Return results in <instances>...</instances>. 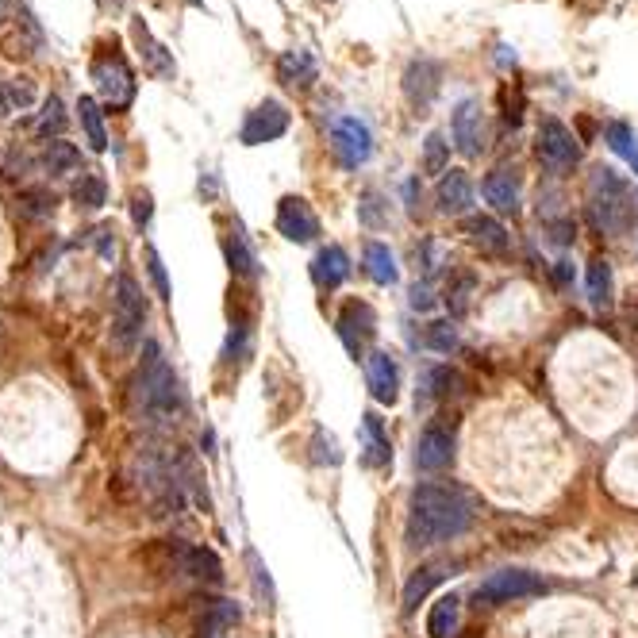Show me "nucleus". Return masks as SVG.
<instances>
[{
    "label": "nucleus",
    "instance_id": "1",
    "mask_svg": "<svg viewBox=\"0 0 638 638\" xmlns=\"http://www.w3.org/2000/svg\"><path fill=\"white\" fill-rule=\"evenodd\" d=\"M473 523V504L458 485H435L423 481L408 496V523H404V542L412 550H427L458 535H466Z\"/></svg>",
    "mask_w": 638,
    "mask_h": 638
},
{
    "label": "nucleus",
    "instance_id": "2",
    "mask_svg": "<svg viewBox=\"0 0 638 638\" xmlns=\"http://www.w3.org/2000/svg\"><path fill=\"white\" fill-rule=\"evenodd\" d=\"M131 400H135V412L154 427L173 423L181 416V381L170 369V362L162 358L158 343H147V350H143V366L135 373Z\"/></svg>",
    "mask_w": 638,
    "mask_h": 638
},
{
    "label": "nucleus",
    "instance_id": "3",
    "mask_svg": "<svg viewBox=\"0 0 638 638\" xmlns=\"http://www.w3.org/2000/svg\"><path fill=\"white\" fill-rule=\"evenodd\" d=\"M631 216H635V208H631V197H627V181L615 170H608V166L592 170L589 177L592 227L604 231V235H612V239H619V235L631 227Z\"/></svg>",
    "mask_w": 638,
    "mask_h": 638
},
{
    "label": "nucleus",
    "instance_id": "4",
    "mask_svg": "<svg viewBox=\"0 0 638 638\" xmlns=\"http://www.w3.org/2000/svg\"><path fill=\"white\" fill-rule=\"evenodd\" d=\"M89 77L97 85L100 100L112 112H127L131 108V100H135V74H131V66H127V58H123V50L116 43H104L97 50V58L89 66Z\"/></svg>",
    "mask_w": 638,
    "mask_h": 638
},
{
    "label": "nucleus",
    "instance_id": "5",
    "mask_svg": "<svg viewBox=\"0 0 638 638\" xmlns=\"http://www.w3.org/2000/svg\"><path fill=\"white\" fill-rule=\"evenodd\" d=\"M143 323H147L143 289L131 273H120L116 277V304H112V346H116V354L135 350V343L143 339Z\"/></svg>",
    "mask_w": 638,
    "mask_h": 638
},
{
    "label": "nucleus",
    "instance_id": "6",
    "mask_svg": "<svg viewBox=\"0 0 638 638\" xmlns=\"http://www.w3.org/2000/svg\"><path fill=\"white\" fill-rule=\"evenodd\" d=\"M546 592V581L531 569H500L485 577L477 589H473V600L481 608H500V604H512V600H527V596H539Z\"/></svg>",
    "mask_w": 638,
    "mask_h": 638
},
{
    "label": "nucleus",
    "instance_id": "7",
    "mask_svg": "<svg viewBox=\"0 0 638 638\" xmlns=\"http://www.w3.org/2000/svg\"><path fill=\"white\" fill-rule=\"evenodd\" d=\"M535 150H539V162L550 173H569L581 158V147H577V135L565 127L562 120H542L539 123V139H535Z\"/></svg>",
    "mask_w": 638,
    "mask_h": 638
},
{
    "label": "nucleus",
    "instance_id": "8",
    "mask_svg": "<svg viewBox=\"0 0 638 638\" xmlns=\"http://www.w3.org/2000/svg\"><path fill=\"white\" fill-rule=\"evenodd\" d=\"M331 150H335V158L343 162L346 170L366 166L369 154H373V131H369V123L358 120V116H343V120L331 127Z\"/></svg>",
    "mask_w": 638,
    "mask_h": 638
},
{
    "label": "nucleus",
    "instance_id": "9",
    "mask_svg": "<svg viewBox=\"0 0 638 638\" xmlns=\"http://www.w3.org/2000/svg\"><path fill=\"white\" fill-rule=\"evenodd\" d=\"M285 131H289V112H285V104H281V100H262V104L246 116L239 139H243L246 147H262V143L281 139Z\"/></svg>",
    "mask_w": 638,
    "mask_h": 638
},
{
    "label": "nucleus",
    "instance_id": "10",
    "mask_svg": "<svg viewBox=\"0 0 638 638\" xmlns=\"http://www.w3.org/2000/svg\"><path fill=\"white\" fill-rule=\"evenodd\" d=\"M170 565L177 573L200 581V585H220L223 581V565H220V558H216V550H208V546L170 542Z\"/></svg>",
    "mask_w": 638,
    "mask_h": 638
},
{
    "label": "nucleus",
    "instance_id": "11",
    "mask_svg": "<svg viewBox=\"0 0 638 638\" xmlns=\"http://www.w3.org/2000/svg\"><path fill=\"white\" fill-rule=\"evenodd\" d=\"M373 335H377L373 308H369L366 300H346L343 312H339V339H343L346 350H350L354 358H362V350L373 343Z\"/></svg>",
    "mask_w": 638,
    "mask_h": 638
},
{
    "label": "nucleus",
    "instance_id": "12",
    "mask_svg": "<svg viewBox=\"0 0 638 638\" xmlns=\"http://www.w3.org/2000/svg\"><path fill=\"white\" fill-rule=\"evenodd\" d=\"M277 231L289 243H312L319 235V220L312 212V204L304 197H281V204H277Z\"/></svg>",
    "mask_w": 638,
    "mask_h": 638
},
{
    "label": "nucleus",
    "instance_id": "13",
    "mask_svg": "<svg viewBox=\"0 0 638 638\" xmlns=\"http://www.w3.org/2000/svg\"><path fill=\"white\" fill-rule=\"evenodd\" d=\"M131 39H135V47H139V58H143V66H147V74H154L158 81H173L177 77V62H173V54L154 35H150V27L143 16H135L131 20Z\"/></svg>",
    "mask_w": 638,
    "mask_h": 638
},
{
    "label": "nucleus",
    "instance_id": "14",
    "mask_svg": "<svg viewBox=\"0 0 638 638\" xmlns=\"http://www.w3.org/2000/svg\"><path fill=\"white\" fill-rule=\"evenodd\" d=\"M450 131H454V147L462 150L466 158H477L481 147H485V120H481V104L477 100H462L454 120H450Z\"/></svg>",
    "mask_w": 638,
    "mask_h": 638
},
{
    "label": "nucleus",
    "instance_id": "15",
    "mask_svg": "<svg viewBox=\"0 0 638 638\" xmlns=\"http://www.w3.org/2000/svg\"><path fill=\"white\" fill-rule=\"evenodd\" d=\"M366 385L377 404H396V396H400V366H396L393 354H385V350H373V354H369Z\"/></svg>",
    "mask_w": 638,
    "mask_h": 638
},
{
    "label": "nucleus",
    "instance_id": "16",
    "mask_svg": "<svg viewBox=\"0 0 638 638\" xmlns=\"http://www.w3.org/2000/svg\"><path fill=\"white\" fill-rule=\"evenodd\" d=\"M454 462V431H446L439 423H431L416 442V469L423 473H439Z\"/></svg>",
    "mask_w": 638,
    "mask_h": 638
},
{
    "label": "nucleus",
    "instance_id": "17",
    "mask_svg": "<svg viewBox=\"0 0 638 638\" xmlns=\"http://www.w3.org/2000/svg\"><path fill=\"white\" fill-rule=\"evenodd\" d=\"M466 235H469V243L477 246L481 254H489V258H508V254H512V235H508V227L500 220H492V216H469Z\"/></svg>",
    "mask_w": 638,
    "mask_h": 638
},
{
    "label": "nucleus",
    "instance_id": "18",
    "mask_svg": "<svg viewBox=\"0 0 638 638\" xmlns=\"http://www.w3.org/2000/svg\"><path fill=\"white\" fill-rule=\"evenodd\" d=\"M435 200H439V212H446V216H466L469 204H473V181L462 170L442 173Z\"/></svg>",
    "mask_w": 638,
    "mask_h": 638
},
{
    "label": "nucleus",
    "instance_id": "19",
    "mask_svg": "<svg viewBox=\"0 0 638 638\" xmlns=\"http://www.w3.org/2000/svg\"><path fill=\"white\" fill-rule=\"evenodd\" d=\"M362 462L369 469H381L389 466V458H393V442H389V431H385V423L377 412H366L362 416Z\"/></svg>",
    "mask_w": 638,
    "mask_h": 638
},
{
    "label": "nucleus",
    "instance_id": "20",
    "mask_svg": "<svg viewBox=\"0 0 638 638\" xmlns=\"http://www.w3.org/2000/svg\"><path fill=\"white\" fill-rule=\"evenodd\" d=\"M316 74H319V66H316V58H312V50L293 47L277 58V77H281V85H289V89H308V85L316 81Z\"/></svg>",
    "mask_w": 638,
    "mask_h": 638
},
{
    "label": "nucleus",
    "instance_id": "21",
    "mask_svg": "<svg viewBox=\"0 0 638 638\" xmlns=\"http://www.w3.org/2000/svg\"><path fill=\"white\" fill-rule=\"evenodd\" d=\"M454 569H458V562H427V565H419L416 573L408 577V585H404V612H416L419 600L435 589L439 581H446Z\"/></svg>",
    "mask_w": 638,
    "mask_h": 638
},
{
    "label": "nucleus",
    "instance_id": "22",
    "mask_svg": "<svg viewBox=\"0 0 638 638\" xmlns=\"http://www.w3.org/2000/svg\"><path fill=\"white\" fill-rule=\"evenodd\" d=\"M404 93H408V100H412L416 108H427L431 97L439 93V66H435L431 58L412 62L408 74H404Z\"/></svg>",
    "mask_w": 638,
    "mask_h": 638
},
{
    "label": "nucleus",
    "instance_id": "23",
    "mask_svg": "<svg viewBox=\"0 0 638 638\" xmlns=\"http://www.w3.org/2000/svg\"><path fill=\"white\" fill-rule=\"evenodd\" d=\"M312 277H316L319 289H339L350 277V258H346L343 246H323L312 262Z\"/></svg>",
    "mask_w": 638,
    "mask_h": 638
},
{
    "label": "nucleus",
    "instance_id": "24",
    "mask_svg": "<svg viewBox=\"0 0 638 638\" xmlns=\"http://www.w3.org/2000/svg\"><path fill=\"white\" fill-rule=\"evenodd\" d=\"M485 200H489L496 212H516L519 208V177L516 170L500 166L485 177Z\"/></svg>",
    "mask_w": 638,
    "mask_h": 638
},
{
    "label": "nucleus",
    "instance_id": "25",
    "mask_svg": "<svg viewBox=\"0 0 638 638\" xmlns=\"http://www.w3.org/2000/svg\"><path fill=\"white\" fill-rule=\"evenodd\" d=\"M39 170L50 177H70L81 170V150L74 143H62V139H50L43 154H39Z\"/></svg>",
    "mask_w": 638,
    "mask_h": 638
},
{
    "label": "nucleus",
    "instance_id": "26",
    "mask_svg": "<svg viewBox=\"0 0 638 638\" xmlns=\"http://www.w3.org/2000/svg\"><path fill=\"white\" fill-rule=\"evenodd\" d=\"M458 619H462V600H458L454 592H446V596H439V600L431 604V612H427V635L450 638L458 631Z\"/></svg>",
    "mask_w": 638,
    "mask_h": 638
},
{
    "label": "nucleus",
    "instance_id": "27",
    "mask_svg": "<svg viewBox=\"0 0 638 638\" xmlns=\"http://www.w3.org/2000/svg\"><path fill=\"white\" fill-rule=\"evenodd\" d=\"M362 262H366V273L377 281V285H396V277H400V270H396V258L393 250L385 243H377V239H369L366 246H362Z\"/></svg>",
    "mask_w": 638,
    "mask_h": 638
},
{
    "label": "nucleus",
    "instance_id": "28",
    "mask_svg": "<svg viewBox=\"0 0 638 638\" xmlns=\"http://www.w3.org/2000/svg\"><path fill=\"white\" fill-rule=\"evenodd\" d=\"M239 619H243L239 604H231V600H212L208 612H204V619H200V638H223V631H231Z\"/></svg>",
    "mask_w": 638,
    "mask_h": 638
},
{
    "label": "nucleus",
    "instance_id": "29",
    "mask_svg": "<svg viewBox=\"0 0 638 638\" xmlns=\"http://www.w3.org/2000/svg\"><path fill=\"white\" fill-rule=\"evenodd\" d=\"M77 120L85 127V139H89V147L97 150H108V131H104V112H100V104L93 97H81L77 100Z\"/></svg>",
    "mask_w": 638,
    "mask_h": 638
},
{
    "label": "nucleus",
    "instance_id": "30",
    "mask_svg": "<svg viewBox=\"0 0 638 638\" xmlns=\"http://www.w3.org/2000/svg\"><path fill=\"white\" fill-rule=\"evenodd\" d=\"M62 131H66V108H62V100L58 97H47L43 100V112L31 120V135L43 139V143H50V135L58 139Z\"/></svg>",
    "mask_w": 638,
    "mask_h": 638
},
{
    "label": "nucleus",
    "instance_id": "31",
    "mask_svg": "<svg viewBox=\"0 0 638 638\" xmlns=\"http://www.w3.org/2000/svg\"><path fill=\"white\" fill-rule=\"evenodd\" d=\"M604 135H608V147H612L638 177V131H635V127H631V123L615 120V123H608V131H604Z\"/></svg>",
    "mask_w": 638,
    "mask_h": 638
},
{
    "label": "nucleus",
    "instance_id": "32",
    "mask_svg": "<svg viewBox=\"0 0 638 638\" xmlns=\"http://www.w3.org/2000/svg\"><path fill=\"white\" fill-rule=\"evenodd\" d=\"M589 300L592 308H612V266L604 258L589 262Z\"/></svg>",
    "mask_w": 638,
    "mask_h": 638
},
{
    "label": "nucleus",
    "instance_id": "33",
    "mask_svg": "<svg viewBox=\"0 0 638 638\" xmlns=\"http://www.w3.org/2000/svg\"><path fill=\"white\" fill-rule=\"evenodd\" d=\"M223 250H227V262H231V270L239 273V277H254V273H258V258L250 254V246H246V235L239 231V227H235V231L227 235Z\"/></svg>",
    "mask_w": 638,
    "mask_h": 638
},
{
    "label": "nucleus",
    "instance_id": "34",
    "mask_svg": "<svg viewBox=\"0 0 638 638\" xmlns=\"http://www.w3.org/2000/svg\"><path fill=\"white\" fill-rule=\"evenodd\" d=\"M74 200L81 208H104L108 204V185L100 173H81L74 185Z\"/></svg>",
    "mask_w": 638,
    "mask_h": 638
},
{
    "label": "nucleus",
    "instance_id": "35",
    "mask_svg": "<svg viewBox=\"0 0 638 638\" xmlns=\"http://www.w3.org/2000/svg\"><path fill=\"white\" fill-rule=\"evenodd\" d=\"M458 377L450 373L446 366H435V369H427L423 373V389L416 393V404H431V400H439V396L450 393V385H454Z\"/></svg>",
    "mask_w": 638,
    "mask_h": 638
},
{
    "label": "nucleus",
    "instance_id": "36",
    "mask_svg": "<svg viewBox=\"0 0 638 638\" xmlns=\"http://www.w3.org/2000/svg\"><path fill=\"white\" fill-rule=\"evenodd\" d=\"M20 212L27 220H47V216H54V193L50 189H24L20 193Z\"/></svg>",
    "mask_w": 638,
    "mask_h": 638
},
{
    "label": "nucleus",
    "instance_id": "37",
    "mask_svg": "<svg viewBox=\"0 0 638 638\" xmlns=\"http://www.w3.org/2000/svg\"><path fill=\"white\" fill-rule=\"evenodd\" d=\"M450 166V143L442 135H427L423 143V173H446Z\"/></svg>",
    "mask_w": 638,
    "mask_h": 638
},
{
    "label": "nucleus",
    "instance_id": "38",
    "mask_svg": "<svg viewBox=\"0 0 638 638\" xmlns=\"http://www.w3.org/2000/svg\"><path fill=\"white\" fill-rule=\"evenodd\" d=\"M423 343L431 346V350H439V354H450L454 346H458V331H454V323H427V331H423Z\"/></svg>",
    "mask_w": 638,
    "mask_h": 638
},
{
    "label": "nucleus",
    "instance_id": "39",
    "mask_svg": "<svg viewBox=\"0 0 638 638\" xmlns=\"http://www.w3.org/2000/svg\"><path fill=\"white\" fill-rule=\"evenodd\" d=\"M312 458H316L319 466H339L343 462V450H339V439L335 435H327L323 427H316V435H312Z\"/></svg>",
    "mask_w": 638,
    "mask_h": 638
},
{
    "label": "nucleus",
    "instance_id": "40",
    "mask_svg": "<svg viewBox=\"0 0 638 638\" xmlns=\"http://www.w3.org/2000/svg\"><path fill=\"white\" fill-rule=\"evenodd\" d=\"M4 89H8V100H12V108H16V112H27V108L35 104V97H39L31 77H8V81H4Z\"/></svg>",
    "mask_w": 638,
    "mask_h": 638
},
{
    "label": "nucleus",
    "instance_id": "41",
    "mask_svg": "<svg viewBox=\"0 0 638 638\" xmlns=\"http://www.w3.org/2000/svg\"><path fill=\"white\" fill-rule=\"evenodd\" d=\"M469 293H473V273H458V281L446 289V308H450L454 316H466Z\"/></svg>",
    "mask_w": 638,
    "mask_h": 638
},
{
    "label": "nucleus",
    "instance_id": "42",
    "mask_svg": "<svg viewBox=\"0 0 638 638\" xmlns=\"http://www.w3.org/2000/svg\"><path fill=\"white\" fill-rule=\"evenodd\" d=\"M246 562H250V573H254V589H258V596H262V600H266V608H270V604H273V581H270V569L262 565V558H258L254 550L246 554Z\"/></svg>",
    "mask_w": 638,
    "mask_h": 638
},
{
    "label": "nucleus",
    "instance_id": "43",
    "mask_svg": "<svg viewBox=\"0 0 638 638\" xmlns=\"http://www.w3.org/2000/svg\"><path fill=\"white\" fill-rule=\"evenodd\" d=\"M147 270H150V281H154V289L162 300H170V277H166V266H162V258H158V250L147 246Z\"/></svg>",
    "mask_w": 638,
    "mask_h": 638
},
{
    "label": "nucleus",
    "instance_id": "44",
    "mask_svg": "<svg viewBox=\"0 0 638 638\" xmlns=\"http://www.w3.org/2000/svg\"><path fill=\"white\" fill-rule=\"evenodd\" d=\"M246 346H250V331H246V323H235V327H231V335H227V346H223V358H227V362L243 358Z\"/></svg>",
    "mask_w": 638,
    "mask_h": 638
},
{
    "label": "nucleus",
    "instance_id": "45",
    "mask_svg": "<svg viewBox=\"0 0 638 638\" xmlns=\"http://www.w3.org/2000/svg\"><path fill=\"white\" fill-rule=\"evenodd\" d=\"M377 204H381V197H377V193H366V197H362V204H358V216H362V223H366V227H381V223H385V216H381V208H377Z\"/></svg>",
    "mask_w": 638,
    "mask_h": 638
},
{
    "label": "nucleus",
    "instance_id": "46",
    "mask_svg": "<svg viewBox=\"0 0 638 638\" xmlns=\"http://www.w3.org/2000/svg\"><path fill=\"white\" fill-rule=\"evenodd\" d=\"M93 243H97V250H100V258H116V231L104 223V227H97L93 231Z\"/></svg>",
    "mask_w": 638,
    "mask_h": 638
},
{
    "label": "nucleus",
    "instance_id": "47",
    "mask_svg": "<svg viewBox=\"0 0 638 638\" xmlns=\"http://www.w3.org/2000/svg\"><path fill=\"white\" fill-rule=\"evenodd\" d=\"M150 212H154V208H150L147 193H143V197H135V204H131V216H135V223H139V227H147V223H150Z\"/></svg>",
    "mask_w": 638,
    "mask_h": 638
},
{
    "label": "nucleus",
    "instance_id": "48",
    "mask_svg": "<svg viewBox=\"0 0 638 638\" xmlns=\"http://www.w3.org/2000/svg\"><path fill=\"white\" fill-rule=\"evenodd\" d=\"M431 304H435V300H431V289H427V285H416V289H412V308H431Z\"/></svg>",
    "mask_w": 638,
    "mask_h": 638
},
{
    "label": "nucleus",
    "instance_id": "49",
    "mask_svg": "<svg viewBox=\"0 0 638 638\" xmlns=\"http://www.w3.org/2000/svg\"><path fill=\"white\" fill-rule=\"evenodd\" d=\"M16 116V108H12V100H8V89H4V81H0V123L12 120Z\"/></svg>",
    "mask_w": 638,
    "mask_h": 638
},
{
    "label": "nucleus",
    "instance_id": "50",
    "mask_svg": "<svg viewBox=\"0 0 638 638\" xmlns=\"http://www.w3.org/2000/svg\"><path fill=\"white\" fill-rule=\"evenodd\" d=\"M416 189H419L416 181H408V185H404V197H408V208H412V212H416V208H419V197H416Z\"/></svg>",
    "mask_w": 638,
    "mask_h": 638
},
{
    "label": "nucleus",
    "instance_id": "51",
    "mask_svg": "<svg viewBox=\"0 0 638 638\" xmlns=\"http://www.w3.org/2000/svg\"><path fill=\"white\" fill-rule=\"evenodd\" d=\"M554 277H558V281H562V285H565V281L573 277V266H569V262H565V258H562V262H558V270H554Z\"/></svg>",
    "mask_w": 638,
    "mask_h": 638
},
{
    "label": "nucleus",
    "instance_id": "52",
    "mask_svg": "<svg viewBox=\"0 0 638 638\" xmlns=\"http://www.w3.org/2000/svg\"><path fill=\"white\" fill-rule=\"evenodd\" d=\"M4 16H8V0H0V24H4Z\"/></svg>",
    "mask_w": 638,
    "mask_h": 638
},
{
    "label": "nucleus",
    "instance_id": "53",
    "mask_svg": "<svg viewBox=\"0 0 638 638\" xmlns=\"http://www.w3.org/2000/svg\"><path fill=\"white\" fill-rule=\"evenodd\" d=\"M100 4H112V8H116V4H123V0H100Z\"/></svg>",
    "mask_w": 638,
    "mask_h": 638
},
{
    "label": "nucleus",
    "instance_id": "54",
    "mask_svg": "<svg viewBox=\"0 0 638 638\" xmlns=\"http://www.w3.org/2000/svg\"><path fill=\"white\" fill-rule=\"evenodd\" d=\"M189 4H197V8H200V4H204V0H189Z\"/></svg>",
    "mask_w": 638,
    "mask_h": 638
}]
</instances>
